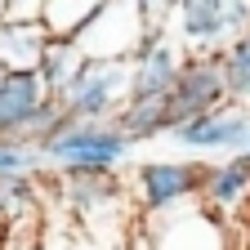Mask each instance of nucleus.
<instances>
[{"label":"nucleus","mask_w":250,"mask_h":250,"mask_svg":"<svg viewBox=\"0 0 250 250\" xmlns=\"http://www.w3.org/2000/svg\"><path fill=\"white\" fill-rule=\"evenodd\" d=\"M130 139L116 121H89V116H72L58 134H49L45 143H36L41 166H94V170H121V161L130 156Z\"/></svg>","instance_id":"f257e3e1"},{"label":"nucleus","mask_w":250,"mask_h":250,"mask_svg":"<svg viewBox=\"0 0 250 250\" xmlns=\"http://www.w3.org/2000/svg\"><path fill=\"white\" fill-rule=\"evenodd\" d=\"M152 31H161V22L147 18L139 0H103L72 31V41L85 58H130Z\"/></svg>","instance_id":"f03ea898"},{"label":"nucleus","mask_w":250,"mask_h":250,"mask_svg":"<svg viewBox=\"0 0 250 250\" xmlns=\"http://www.w3.org/2000/svg\"><path fill=\"white\" fill-rule=\"evenodd\" d=\"M125 85H130V58H85L76 62V72L67 76L54 99L62 112L89 116V121H112L125 103Z\"/></svg>","instance_id":"7ed1b4c3"},{"label":"nucleus","mask_w":250,"mask_h":250,"mask_svg":"<svg viewBox=\"0 0 250 250\" xmlns=\"http://www.w3.org/2000/svg\"><path fill=\"white\" fill-rule=\"evenodd\" d=\"M206 174H210V166H201V161H143V166H134V188H130L134 214L147 219V214H166L174 206H192L206 188Z\"/></svg>","instance_id":"20e7f679"},{"label":"nucleus","mask_w":250,"mask_h":250,"mask_svg":"<svg viewBox=\"0 0 250 250\" xmlns=\"http://www.w3.org/2000/svg\"><path fill=\"white\" fill-rule=\"evenodd\" d=\"M228 103V85H224V67H219V54L206 49H183L179 54V72L174 85L166 89V116H170V130L179 121H192L201 112H214ZM166 130V134H170Z\"/></svg>","instance_id":"39448f33"},{"label":"nucleus","mask_w":250,"mask_h":250,"mask_svg":"<svg viewBox=\"0 0 250 250\" xmlns=\"http://www.w3.org/2000/svg\"><path fill=\"white\" fill-rule=\"evenodd\" d=\"M170 14L188 49L219 54L237 31L250 27V0H174Z\"/></svg>","instance_id":"423d86ee"},{"label":"nucleus","mask_w":250,"mask_h":250,"mask_svg":"<svg viewBox=\"0 0 250 250\" xmlns=\"http://www.w3.org/2000/svg\"><path fill=\"white\" fill-rule=\"evenodd\" d=\"M170 139L179 147H192V152H241L246 139H250V116L241 112H228V107H214V112H201L192 121H179Z\"/></svg>","instance_id":"0eeeda50"},{"label":"nucleus","mask_w":250,"mask_h":250,"mask_svg":"<svg viewBox=\"0 0 250 250\" xmlns=\"http://www.w3.org/2000/svg\"><path fill=\"white\" fill-rule=\"evenodd\" d=\"M179 54L174 41H166V31H152V36L130 54V85H125V99H156L174 85L179 72Z\"/></svg>","instance_id":"6e6552de"},{"label":"nucleus","mask_w":250,"mask_h":250,"mask_svg":"<svg viewBox=\"0 0 250 250\" xmlns=\"http://www.w3.org/2000/svg\"><path fill=\"white\" fill-rule=\"evenodd\" d=\"M49 36L41 14H0V72H36Z\"/></svg>","instance_id":"1a4fd4ad"},{"label":"nucleus","mask_w":250,"mask_h":250,"mask_svg":"<svg viewBox=\"0 0 250 250\" xmlns=\"http://www.w3.org/2000/svg\"><path fill=\"white\" fill-rule=\"evenodd\" d=\"M112 121L125 130V139H130V143H147V139H156V134H166V130H170L166 94H156V99H125Z\"/></svg>","instance_id":"9d476101"},{"label":"nucleus","mask_w":250,"mask_h":250,"mask_svg":"<svg viewBox=\"0 0 250 250\" xmlns=\"http://www.w3.org/2000/svg\"><path fill=\"white\" fill-rule=\"evenodd\" d=\"M246 192H250V152L232 156V161H224V166H210L206 188H201V197L210 206H219V210H224V206H237Z\"/></svg>","instance_id":"9b49d317"},{"label":"nucleus","mask_w":250,"mask_h":250,"mask_svg":"<svg viewBox=\"0 0 250 250\" xmlns=\"http://www.w3.org/2000/svg\"><path fill=\"white\" fill-rule=\"evenodd\" d=\"M219 67H224V85L232 103H250V27L219 49Z\"/></svg>","instance_id":"f8f14e48"},{"label":"nucleus","mask_w":250,"mask_h":250,"mask_svg":"<svg viewBox=\"0 0 250 250\" xmlns=\"http://www.w3.org/2000/svg\"><path fill=\"white\" fill-rule=\"evenodd\" d=\"M103 0H41V18L54 36H72V31L99 9Z\"/></svg>","instance_id":"ddd939ff"},{"label":"nucleus","mask_w":250,"mask_h":250,"mask_svg":"<svg viewBox=\"0 0 250 250\" xmlns=\"http://www.w3.org/2000/svg\"><path fill=\"white\" fill-rule=\"evenodd\" d=\"M139 5H143V14H147V18L166 22V14H170V5H174V0H139Z\"/></svg>","instance_id":"4468645a"},{"label":"nucleus","mask_w":250,"mask_h":250,"mask_svg":"<svg viewBox=\"0 0 250 250\" xmlns=\"http://www.w3.org/2000/svg\"><path fill=\"white\" fill-rule=\"evenodd\" d=\"M5 5H9V0H0V14H5Z\"/></svg>","instance_id":"2eb2a0df"}]
</instances>
